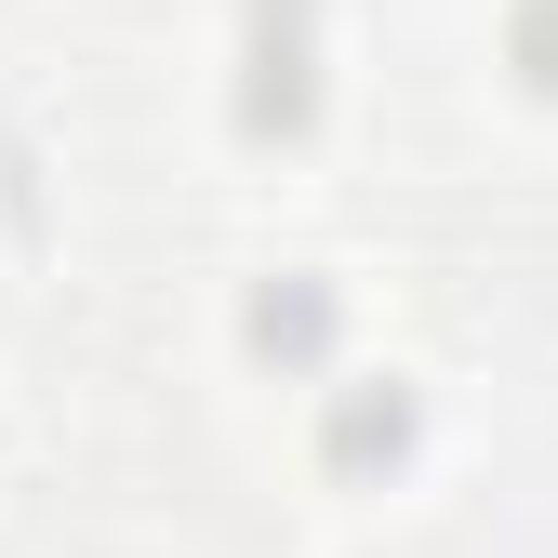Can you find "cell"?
Segmentation results:
<instances>
[{
  "label": "cell",
  "instance_id": "cell-1",
  "mask_svg": "<svg viewBox=\"0 0 558 558\" xmlns=\"http://www.w3.org/2000/svg\"><path fill=\"white\" fill-rule=\"evenodd\" d=\"M306 107H319L306 0H253V27H240V133H293Z\"/></svg>",
  "mask_w": 558,
  "mask_h": 558
},
{
  "label": "cell",
  "instance_id": "cell-2",
  "mask_svg": "<svg viewBox=\"0 0 558 558\" xmlns=\"http://www.w3.org/2000/svg\"><path fill=\"white\" fill-rule=\"evenodd\" d=\"M412 452V399L399 386H345L332 399V465H399Z\"/></svg>",
  "mask_w": 558,
  "mask_h": 558
},
{
  "label": "cell",
  "instance_id": "cell-3",
  "mask_svg": "<svg viewBox=\"0 0 558 558\" xmlns=\"http://www.w3.org/2000/svg\"><path fill=\"white\" fill-rule=\"evenodd\" d=\"M253 345H266V360H319V345H332V293H319V279L253 293Z\"/></svg>",
  "mask_w": 558,
  "mask_h": 558
},
{
  "label": "cell",
  "instance_id": "cell-4",
  "mask_svg": "<svg viewBox=\"0 0 558 558\" xmlns=\"http://www.w3.org/2000/svg\"><path fill=\"white\" fill-rule=\"evenodd\" d=\"M519 66H532V94H558V0H519Z\"/></svg>",
  "mask_w": 558,
  "mask_h": 558
}]
</instances>
